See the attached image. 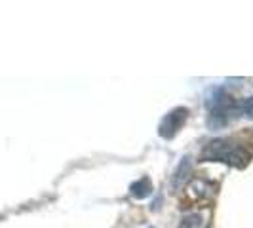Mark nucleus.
<instances>
[{
  "label": "nucleus",
  "mask_w": 253,
  "mask_h": 228,
  "mask_svg": "<svg viewBox=\"0 0 253 228\" xmlns=\"http://www.w3.org/2000/svg\"><path fill=\"white\" fill-rule=\"evenodd\" d=\"M152 192V183L151 179L147 177H141L139 181H135L131 187H129V194L135 198V200H143L147 196H151Z\"/></svg>",
  "instance_id": "obj_3"
},
{
  "label": "nucleus",
  "mask_w": 253,
  "mask_h": 228,
  "mask_svg": "<svg viewBox=\"0 0 253 228\" xmlns=\"http://www.w3.org/2000/svg\"><path fill=\"white\" fill-rule=\"evenodd\" d=\"M240 109H242V113L246 114V116L253 118V97H248V99H244V101L240 103Z\"/></svg>",
  "instance_id": "obj_5"
},
{
  "label": "nucleus",
  "mask_w": 253,
  "mask_h": 228,
  "mask_svg": "<svg viewBox=\"0 0 253 228\" xmlns=\"http://www.w3.org/2000/svg\"><path fill=\"white\" fill-rule=\"evenodd\" d=\"M189 175H190V162H189V158H183V162H181L179 167L175 169V175H173V181H171L173 190L181 189L183 183L189 179Z\"/></svg>",
  "instance_id": "obj_4"
},
{
  "label": "nucleus",
  "mask_w": 253,
  "mask_h": 228,
  "mask_svg": "<svg viewBox=\"0 0 253 228\" xmlns=\"http://www.w3.org/2000/svg\"><path fill=\"white\" fill-rule=\"evenodd\" d=\"M187 114H189V111H187V109H183V107L166 114L164 120L160 122V131H158V133H160V137H164V139H171L179 129H181V126L185 124Z\"/></svg>",
  "instance_id": "obj_2"
},
{
  "label": "nucleus",
  "mask_w": 253,
  "mask_h": 228,
  "mask_svg": "<svg viewBox=\"0 0 253 228\" xmlns=\"http://www.w3.org/2000/svg\"><path fill=\"white\" fill-rule=\"evenodd\" d=\"M204 160L211 162H225V164L244 167L250 162V154L244 151L238 145H230L227 141H213L210 143L202 152Z\"/></svg>",
  "instance_id": "obj_1"
}]
</instances>
